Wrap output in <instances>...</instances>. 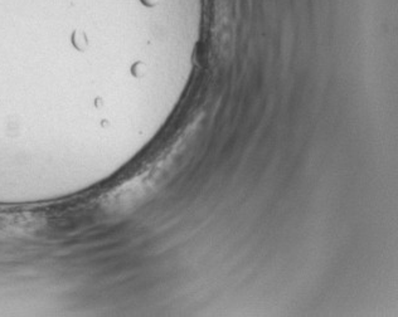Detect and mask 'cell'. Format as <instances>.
Returning a JSON list of instances; mask_svg holds the SVG:
<instances>
[{"label":"cell","mask_w":398,"mask_h":317,"mask_svg":"<svg viewBox=\"0 0 398 317\" xmlns=\"http://www.w3.org/2000/svg\"><path fill=\"white\" fill-rule=\"evenodd\" d=\"M73 44L76 46V48L80 49V51H83L84 48L87 47V38L86 34L81 31H76L75 34H73Z\"/></svg>","instance_id":"cell-1"},{"label":"cell","mask_w":398,"mask_h":317,"mask_svg":"<svg viewBox=\"0 0 398 317\" xmlns=\"http://www.w3.org/2000/svg\"><path fill=\"white\" fill-rule=\"evenodd\" d=\"M159 2L160 0H141V3H143V4H145L146 7H155V5H157Z\"/></svg>","instance_id":"cell-2"}]
</instances>
